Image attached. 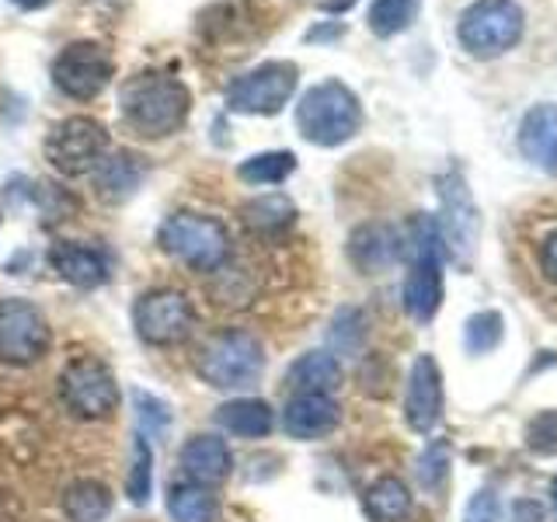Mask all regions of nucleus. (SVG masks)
I'll return each instance as SVG.
<instances>
[{
	"mask_svg": "<svg viewBox=\"0 0 557 522\" xmlns=\"http://www.w3.org/2000/svg\"><path fill=\"white\" fill-rule=\"evenodd\" d=\"M220 495L206 484L178 481L168 487V515L174 522H220Z\"/></svg>",
	"mask_w": 557,
	"mask_h": 522,
	"instance_id": "25",
	"label": "nucleus"
},
{
	"mask_svg": "<svg viewBox=\"0 0 557 522\" xmlns=\"http://www.w3.org/2000/svg\"><path fill=\"white\" fill-rule=\"evenodd\" d=\"M527 35V8L519 0H470L457 17V42L474 60H498Z\"/></svg>",
	"mask_w": 557,
	"mask_h": 522,
	"instance_id": "4",
	"label": "nucleus"
},
{
	"mask_svg": "<svg viewBox=\"0 0 557 522\" xmlns=\"http://www.w3.org/2000/svg\"><path fill=\"white\" fill-rule=\"evenodd\" d=\"M178 467L185 481L191 484H206V487H220L226 477L234 474V452L226 446V439L213 432H199L185 439L178 452Z\"/></svg>",
	"mask_w": 557,
	"mask_h": 522,
	"instance_id": "16",
	"label": "nucleus"
},
{
	"mask_svg": "<svg viewBox=\"0 0 557 522\" xmlns=\"http://www.w3.org/2000/svg\"><path fill=\"white\" fill-rule=\"evenodd\" d=\"M530 446L540 449V452H547V449H557V411H547V414H540L536 422L530 425Z\"/></svg>",
	"mask_w": 557,
	"mask_h": 522,
	"instance_id": "35",
	"label": "nucleus"
},
{
	"mask_svg": "<svg viewBox=\"0 0 557 522\" xmlns=\"http://www.w3.org/2000/svg\"><path fill=\"white\" fill-rule=\"evenodd\" d=\"M216 425L240 439H269L275 428V411L261 397H234L216 408Z\"/></svg>",
	"mask_w": 557,
	"mask_h": 522,
	"instance_id": "20",
	"label": "nucleus"
},
{
	"mask_svg": "<svg viewBox=\"0 0 557 522\" xmlns=\"http://www.w3.org/2000/svg\"><path fill=\"white\" fill-rule=\"evenodd\" d=\"M240 220L258 237H278L296 223V206L283 191H269V196H255L240 206Z\"/></svg>",
	"mask_w": 557,
	"mask_h": 522,
	"instance_id": "23",
	"label": "nucleus"
},
{
	"mask_svg": "<svg viewBox=\"0 0 557 522\" xmlns=\"http://www.w3.org/2000/svg\"><path fill=\"white\" fill-rule=\"evenodd\" d=\"M443 414V373L432 356H418L408 373L405 390V422L414 432H432Z\"/></svg>",
	"mask_w": 557,
	"mask_h": 522,
	"instance_id": "15",
	"label": "nucleus"
},
{
	"mask_svg": "<svg viewBox=\"0 0 557 522\" xmlns=\"http://www.w3.org/2000/svg\"><path fill=\"white\" fill-rule=\"evenodd\" d=\"M112 509H115V495L104 481L84 477V481H74L63 492L66 522H101V519L112 515Z\"/></svg>",
	"mask_w": 557,
	"mask_h": 522,
	"instance_id": "24",
	"label": "nucleus"
},
{
	"mask_svg": "<svg viewBox=\"0 0 557 522\" xmlns=\"http://www.w3.org/2000/svg\"><path fill=\"white\" fill-rule=\"evenodd\" d=\"M408 275H405V310L418 324H429L443 307V244L435 216L418 213L405 234Z\"/></svg>",
	"mask_w": 557,
	"mask_h": 522,
	"instance_id": "3",
	"label": "nucleus"
},
{
	"mask_svg": "<svg viewBox=\"0 0 557 522\" xmlns=\"http://www.w3.org/2000/svg\"><path fill=\"white\" fill-rule=\"evenodd\" d=\"M52 345V331L46 313L22 296L0 300V362L4 365H35Z\"/></svg>",
	"mask_w": 557,
	"mask_h": 522,
	"instance_id": "12",
	"label": "nucleus"
},
{
	"mask_svg": "<svg viewBox=\"0 0 557 522\" xmlns=\"http://www.w3.org/2000/svg\"><path fill=\"white\" fill-rule=\"evenodd\" d=\"M400 258H405V234H400L394 223L370 220V223H359L356 231L348 234V261H352L362 275L391 272Z\"/></svg>",
	"mask_w": 557,
	"mask_h": 522,
	"instance_id": "14",
	"label": "nucleus"
},
{
	"mask_svg": "<svg viewBox=\"0 0 557 522\" xmlns=\"http://www.w3.org/2000/svg\"><path fill=\"white\" fill-rule=\"evenodd\" d=\"M516 147L533 167L557 178V104L554 101H540L519 119Z\"/></svg>",
	"mask_w": 557,
	"mask_h": 522,
	"instance_id": "17",
	"label": "nucleus"
},
{
	"mask_svg": "<svg viewBox=\"0 0 557 522\" xmlns=\"http://www.w3.org/2000/svg\"><path fill=\"white\" fill-rule=\"evenodd\" d=\"M49 265L74 289H98L109 283V258L91 248V244L57 240L49 248Z\"/></svg>",
	"mask_w": 557,
	"mask_h": 522,
	"instance_id": "19",
	"label": "nucleus"
},
{
	"mask_svg": "<svg viewBox=\"0 0 557 522\" xmlns=\"http://www.w3.org/2000/svg\"><path fill=\"white\" fill-rule=\"evenodd\" d=\"M300 66L293 60H265L226 87V112L234 115H278L293 101Z\"/></svg>",
	"mask_w": 557,
	"mask_h": 522,
	"instance_id": "10",
	"label": "nucleus"
},
{
	"mask_svg": "<svg viewBox=\"0 0 557 522\" xmlns=\"http://www.w3.org/2000/svg\"><path fill=\"white\" fill-rule=\"evenodd\" d=\"M60 397L66 411L81 422H104L122 405V390L115 373L95 356H77L60 373Z\"/></svg>",
	"mask_w": 557,
	"mask_h": 522,
	"instance_id": "9",
	"label": "nucleus"
},
{
	"mask_svg": "<svg viewBox=\"0 0 557 522\" xmlns=\"http://www.w3.org/2000/svg\"><path fill=\"white\" fill-rule=\"evenodd\" d=\"M144 178H147L144 157H136L129 150H119L112 157H104V161L95 167V188H98V196L109 199V202H122L126 196H133Z\"/></svg>",
	"mask_w": 557,
	"mask_h": 522,
	"instance_id": "21",
	"label": "nucleus"
},
{
	"mask_svg": "<svg viewBox=\"0 0 557 522\" xmlns=\"http://www.w3.org/2000/svg\"><path fill=\"white\" fill-rule=\"evenodd\" d=\"M133 327L139 341L153 348H174L196 331V310H191V300L182 289H147L133 303Z\"/></svg>",
	"mask_w": 557,
	"mask_h": 522,
	"instance_id": "11",
	"label": "nucleus"
},
{
	"mask_svg": "<svg viewBox=\"0 0 557 522\" xmlns=\"http://www.w3.org/2000/svg\"><path fill=\"white\" fill-rule=\"evenodd\" d=\"M502 331H505L502 313H495V310H481V313H474V318L467 321V331H463L467 352H474V356L495 352L498 341H502Z\"/></svg>",
	"mask_w": 557,
	"mask_h": 522,
	"instance_id": "31",
	"label": "nucleus"
},
{
	"mask_svg": "<svg viewBox=\"0 0 557 522\" xmlns=\"http://www.w3.org/2000/svg\"><path fill=\"white\" fill-rule=\"evenodd\" d=\"M112 136L91 115H70L49 129L46 136V161L49 167L63 174V178H84V174H95V167L109 157Z\"/></svg>",
	"mask_w": 557,
	"mask_h": 522,
	"instance_id": "8",
	"label": "nucleus"
},
{
	"mask_svg": "<svg viewBox=\"0 0 557 522\" xmlns=\"http://www.w3.org/2000/svg\"><path fill=\"white\" fill-rule=\"evenodd\" d=\"M196 373L202 383L216 390H244L255 387L265 373V348L251 331L226 327L213 335L196 359Z\"/></svg>",
	"mask_w": 557,
	"mask_h": 522,
	"instance_id": "5",
	"label": "nucleus"
},
{
	"mask_svg": "<svg viewBox=\"0 0 557 522\" xmlns=\"http://www.w3.org/2000/svg\"><path fill=\"white\" fill-rule=\"evenodd\" d=\"M502 519V509H498V498L495 492H478L474 498L467 501V512H463V522H498Z\"/></svg>",
	"mask_w": 557,
	"mask_h": 522,
	"instance_id": "34",
	"label": "nucleus"
},
{
	"mask_svg": "<svg viewBox=\"0 0 557 522\" xmlns=\"http://www.w3.org/2000/svg\"><path fill=\"white\" fill-rule=\"evenodd\" d=\"M536 258H540V272H544L550 283L557 286V226H554V231L544 240H540Z\"/></svg>",
	"mask_w": 557,
	"mask_h": 522,
	"instance_id": "37",
	"label": "nucleus"
},
{
	"mask_svg": "<svg viewBox=\"0 0 557 522\" xmlns=\"http://www.w3.org/2000/svg\"><path fill=\"white\" fill-rule=\"evenodd\" d=\"M435 231H440L443 254L453 265L470 269L481 240V213L467 188V178L457 167L440 178V216H435Z\"/></svg>",
	"mask_w": 557,
	"mask_h": 522,
	"instance_id": "7",
	"label": "nucleus"
},
{
	"mask_svg": "<svg viewBox=\"0 0 557 522\" xmlns=\"http://www.w3.org/2000/svg\"><path fill=\"white\" fill-rule=\"evenodd\" d=\"M359 4V0H321V11L324 14H345V11H352Z\"/></svg>",
	"mask_w": 557,
	"mask_h": 522,
	"instance_id": "39",
	"label": "nucleus"
},
{
	"mask_svg": "<svg viewBox=\"0 0 557 522\" xmlns=\"http://www.w3.org/2000/svg\"><path fill=\"white\" fill-rule=\"evenodd\" d=\"M126 495L133 505H147L153 495V449L144 432L133 435V460L126 474Z\"/></svg>",
	"mask_w": 557,
	"mask_h": 522,
	"instance_id": "30",
	"label": "nucleus"
},
{
	"mask_svg": "<svg viewBox=\"0 0 557 522\" xmlns=\"http://www.w3.org/2000/svg\"><path fill=\"white\" fill-rule=\"evenodd\" d=\"M342 405L331 394H293L283 411V428L289 439L313 443L338 428Z\"/></svg>",
	"mask_w": 557,
	"mask_h": 522,
	"instance_id": "18",
	"label": "nucleus"
},
{
	"mask_svg": "<svg viewBox=\"0 0 557 522\" xmlns=\"http://www.w3.org/2000/svg\"><path fill=\"white\" fill-rule=\"evenodd\" d=\"M11 4H17L22 11H39V8H46L49 0H11Z\"/></svg>",
	"mask_w": 557,
	"mask_h": 522,
	"instance_id": "40",
	"label": "nucleus"
},
{
	"mask_svg": "<svg viewBox=\"0 0 557 522\" xmlns=\"http://www.w3.org/2000/svg\"><path fill=\"white\" fill-rule=\"evenodd\" d=\"M446 470H449V446L443 439H435L422 449V457H418V484L425 487V492H440V484L446 481Z\"/></svg>",
	"mask_w": 557,
	"mask_h": 522,
	"instance_id": "32",
	"label": "nucleus"
},
{
	"mask_svg": "<svg viewBox=\"0 0 557 522\" xmlns=\"http://www.w3.org/2000/svg\"><path fill=\"white\" fill-rule=\"evenodd\" d=\"M345 22H318L313 28H307V35H304V42H310V46H331V42H338V39H345Z\"/></svg>",
	"mask_w": 557,
	"mask_h": 522,
	"instance_id": "36",
	"label": "nucleus"
},
{
	"mask_svg": "<svg viewBox=\"0 0 557 522\" xmlns=\"http://www.w3.org/2000/svg\"><path fill=\"white\" fill-rule=\"evenodd\" d=\"M362 119L366 115H362L359 95L335 77L307 87L293 112L296 133H300L307 144L324 147V150L348 144V139L362 129Z\"/></svg>",
	"mask_w": 557,
	"mask_h": 522,
	"instance_id": "2",
	"label": "nucleus"
},
{
	"mask_svg": "<svg viewBox=\"0 0 557 522\" xmlns=\"http://www.w3.org/2000/svg\"><path fill=\"white\" fill-rule=\"evenodd\" d=\"M286 383L293 394H335L342 387V362L324 348L304 352L289 365Z\"/></svg>",
	"mask_w": 557,
	"mask_h": 522,
	"instance_id": "22",
	"label": "nucleus"
},
{
	"mask_svg": "<svg viewBox=\"0 0 557 522\" xmlns=\"http://www.w3.org/2000/svg\"><path fill=\"white\" fill-rule=\"evenodd\" d=\"M366 512L373 522H400L411 512V492L400 477H380L366 492Z\"/></svg>",
	"mask_w": 557,
	"mask_h": 522,
	"instance_id": "26",
	"label": "nucleus"
},
{
	"mask_svg": "<svg viewBox=\"0 0 557 522\" xmlns=\"http://www.w3.org/2000/svg\"><path fill=\"white\" fill-rule=\"evenodd\" d=\"M512 522H544V509L533 498H519L512 505Z\"/></svg>",
	"mask_w": 557,
	"mask_h": 522,
	"instance_id": "38",
	"label": "nucleus"
},
{
	"mask_svg": "<svg viewBox=\"0 0 557 522\" xmlns=\"http://www.w3.org/2000/svg\"><path fill=\"white\" fill-rule=\"evenodd\" d=\"M133 400H136V418H139V425H144V428L161 435L171 425V411H168L164 400H157V397H150L144 390H136Z\"/></svg>",
	"mask_w": 557,
	"mask_h": 522,
	"instance_id": "33",
	"label": "nucleus"
},
{
	"mask_svg": "<svg viewBox=\"0 0 557 522\" xmlns=\"http://www.w3.org/2000/svg\"><path fill=\"white\" fill-rule=\"evenodd\" d=\"M550 498H554V512H557V481L550 484Z\"/></svg>",
	"mask_w": 557,
	"mask_h": 522,
	"instance_id": "41",
	"label": "nucleus"
},
{
	"mask_svg": "<svg viewBox=\"0 0 557 522\" xmlns=\"http://www.w3.org/2000/svg\"><path fill=\"white\" fill-rule=\"evenodd\" d=\"M161 251L182 261L185 269L196 272H220L231 261V234L213 216L202 213H174L157 231Z\"/></svg>",
	"mask_w": 557,
	"mask_h": 522,
	"instance_id": "6",
	"label": "nucleus"
},
{
	"mask_svg": "<svg viewBox=\"0 0 557 522\" xmlns=\"http://www.w3.org/2000/svg\"><path fill=\"white\" fill-rule=\"evenodd\" d=\"M366 341V313L359 307H342L327 327V345L331 356H356Z\"/></svg>",
	"mask_w": 557,
	"mask_h": 522,
	"instance_id": "29",
	"label": "nucleus"
},
{
	"mask_svg": "<svg viewBox=\"0 0 557 522\" xmlns=\"http://www.w3.org/2000/svg\"><path fill=\"white\" fill-rule=\"evenodd\" d=\"M418 11H422V0H373L366 11V25L376 39H394L414 25Z\"/></svg>",
	"mask_w": 557,
	"mask_h": 522,
	"instance_id": "27",
	"label": "nucleus"
},
{
	"mask_svg": "<svg viewBox=\"0 0 557 522\" xmlns=\"http://www.w3.org/2000/svg\"><path fill=\"white\" fill-rule=\"evenodd\" d=\"M52 84L57 91L74 98V101H95L104 87L115 77V60L112 52L101 42L91 39H77L60 49V57L52 60Z\"/></svg>",
	"mask_w": 557,
	"mask_h": 522,
	"instance_id": "13",
	"label": "nucleus"
},
{
	"mask_svg": "<svg viewBox=\"0 0 557 522\" xmlns=\"http://www.w3.org/2000/svg\"><path fill=\"white\" fill-rule=\"evenodd\" d=\"M293 171H296V153L265 150V153L248 157V161H240L237 178L248 182V185H283Z\"/></svg>",
	"mask_w": 557,
	"mask_h": 522,
	"instance_id": "28",
	"label": "nucleus"
},
{
	"mask_svg": "<svg viewBox=\"0 0 557 522\" xmlns=\"http://www.w3.org/2000/svg\"><path fill=\"white\" fill-rule=\"evenodd\" d=\"M119 112L139 139H168L185 129L191 91L178 77L144 70L119 87Z\"/></svg>",
	"mask_w": 557,
	"mask_h": 522,
	"instance_id": "1",
	"label": "nucleus"
}]
</instances>
